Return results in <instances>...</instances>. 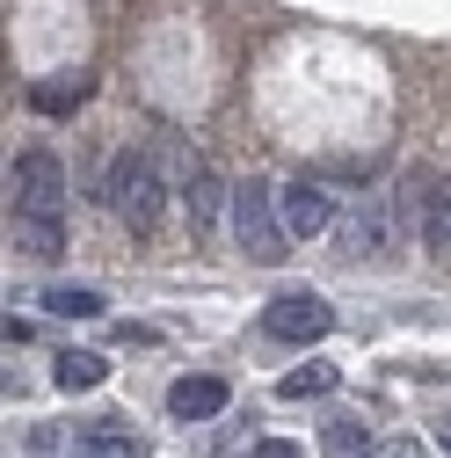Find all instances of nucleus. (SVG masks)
<instances>
[{"instance_id": "f257e3e1", "label": "nucleus", "mask_w": 451, "mask_h": 458, "mask_svg": "<svg viewBox=\"0 0 451 458\" xmlns=\"http://www.w3.org/2000/svg\"><path fill=\"white\" fill-rule=\"evenodd\" d=\"M8 190H15V241L37 262L66 255V167H59V153H44V146L22 153Z\"/></svg>"}, {"instance_id": "f03ea898", "label": "nucleus", "mask_w": 451, "mask_h": 458, "mask_svg": "<svg viewBox=\"0 0 451 458\" xmlns=\"http://www.w3.org/2000/svg\"><path fill=\"white\" fill-rule=\"evenodd\" d=\"M401 225H408V241L451 269V175H437V167H408L401 175Z\"/></svg>"}, {"instance_id": "7ed1b4c3", "label": "nucleus", "mask_w": 451, "mask_h": 458, "mask_svg": "<svg viewBox=\"0 0 451 458\" xmlns=\"http://www.w3.org/2000/svg\"><path fill=\"white\" fill-rule=\"evenodd\" d=\"M102 197H109V211H117L132 233H153L160 225V167H153V153L124 146L117 160H109V175H102Z\"/></svg>"}, {"instance_id": "20e7f679", "label": "nucleus", "mask_w": 451, "mask_h": 458, "mask_svg": "<svg viewBox=\"0 0 451 458\" xmlns=\"http://www.w3.org/2000/svg\"><path fill=\"white\" fill-rule=\"evenodd\" d=\"M234 241L255 255V262H285L292 255V225H285V204H277V182H234Z\"/></svg>"}, {"instance_id": "39448f33", "label": "nucleus", "mask_w": 451, "mask_h": 458, "mask_svg": "<svg viewBox=\"0 0 451 458\" xmlns=\"http://www.w3.org/2000/svg\"><path fill=\"white\" fill-rule=\"evenodd\" d=\"M262 327H269V342H292V350H306V342H320V335L335 327V306H328L320 292H285V299H269Z\"/></svg>"}, {"instance_id": "423d86ee", "label": "nucleus", "mask_w": 451, "mask_h": 458, "mask_svg": "<svg viewBox=\"0 0 451 458\" xmlns=\"http://www.w3.org/2000/svg\"><path fill=\"white\" fill-rule=\"evenodd\" d=\"M277 204H285V225H292V241H320L328 225H335V204H328V190H320L313 175L285 182V190H277Z\"/></svg>"}, {"instance_id": "0eeeda50", "label": "nucleus", "mask_w": 451, "mask_h": 458, "mask_svg": "<svg viewBox=\"0 0 451 458\" xmlns=\"http://www.w3.org/2000/svg\"><path fill=\"white\" fill-rule=\"evenodd\" d=\"M343 255H357V262H393V218H386L379 197H364L357 218L343 225Z\"/></svg>"}, {"instance_id": "6e6552de", "label": "nucleus", "mask_w": 451, "mask_h": 458, "mask_svg": "<svg viewBox=\"0 0 451 458\" xmlns=\"http://www.w3.org/2000/svg\"><path fill=\"white\" fill-rule=\"evenodd\" d=\"M226 400H234L226 378H175V386H167V415H175V422H218Z\"/></svg>"}, {"instance_id": "1a4fd4ad", "label": "nucleus", "mask_w": 451, "mask_h": 458, "mask_svg": "<svg viewBox=\"0 0 451 458\" xmlns=\"http://www.w3.org/2000/svg\"><path fill=\"white\" fill-rule=\"evenodd\" d=\"M183 211H190V233L197 241L218 225V175H211V160H190L183 167Z\"/></svg>"}, {"instance_id": "9d476101", "label": "nucleus", "mask_w": 451, "mask_h": 458, "mask_svg": "<svg viewBox=\"0 0 451 458\" xmlns=\"http://www.w3.org/2000/svg\"><path fill=\"white\" fill-rule=\"evenodd\" d=\"M88 95H95V73H51V81L30 88V109L37 117H73Z\"/></svg>"}, {"instance_id": "9b49d317", "label": "nucleus", "mask_w": 451, "mask_h": 458, "mask_svg": "<svg viewBox=\"0 0 451 458\" xmlns=\"http://www.w3.org/2000/svg\"><path fill=\"white\" fill-rule=\"evenodd\" d=\"M73 458H146V437L124 422H88L73 437Z\"/></svg>"}, {"instance_id": "f8f14e48", "label": "nucleus", "mask_w": 451, "mask_h": 458, "mask_svg": "<svg viewBox=\"0 0 451 458\" xmlns=\"http://www.w3.org/2000/svg\"><path fill=\"white\" fill-rule=\"evenodd\" d=\"M37 306L59 313V320H102V313H109V299L88 292V284H51V292H37Z\"/></svg>"}, {"instance_id": "ddd939ff", "label": "nucleus", "mask_w": 451, "mask_h": 458, "mask_svg": "<svg viewBox=\"0 0 451 458\" xmlns=\"http://www.w3.org/2000/svg\"><path fill=\"white\" fill-rule=\"evenodd\" d=\"M109 378V364L95 357V350H66V357H51V386L59 393H95Z\"/></svg>"}, {"instance_id": "4468645a", "label": "nucleus", "mask_w": 451, "mask_h": 458, "mask_svg": "<svg viewBox=\"0 0 451 458\" xmlns=\"http://www.w3.org/2000/svg\"><path fill=\"white\" fill-rule=\"evenodd\" d=\"M285 400H320L335 393V364H306V371H285V386H277Z\"/></svg>"}, {"instance_id": "2eb2a0df", "label": "nucleus", "mask_w": 451, "mask_h": 458, "mask_svg": "<svg viewBox=\"0 0 451 458\" xmlns=\"http://www.w3.org/2000/svg\"><path fill=\"white\" fill-rule=\"evenodd\" d=\"M328 458H371V437L357 429V422H328V444H320Z\"/></svg>"}, {"instance_id": "dca6fc26", "label": "nucleus", "mask_w": 451, "mask_h": 458, "mask_svg": "<svg viewBox=\"0 0 451 458\" xmlns=\"http://www.w3.org/2000/svg\"><path fill=\"white\" fill-rule=\"evenodd\" d=\"M371 458H430V451H422L415 437H379V444H371Z\"/></svg>"}, {"instance_id": "f3484780", "label": "nucleus", "mask_w": 451, "mask_h": 458, "mask_svg": "<svg viewBox=\"0 0 451 458\" xmlns=\"http://www.w3.org/2000/svg\"><path fill=\"white\" fill-rule=\"evenodd\" d=\"M248 458H306V451H299V444H285V437H269V444H255Z\"/></svg>"}, {"instance_id": "a211bd4d", "label": "nucleus", "mask_w": 451, "mask_h": 458, "mask_svg": "<svg viewBox=\"0 0 451 458\" xmlns=\"http://www.w3.org/2000/svg\"><path fill=\"white\" fill-rule=\"evenodd\" d=\"M437 444H444V451H451V415H444V429H437Z\"/></svg>"}]
</instances>
